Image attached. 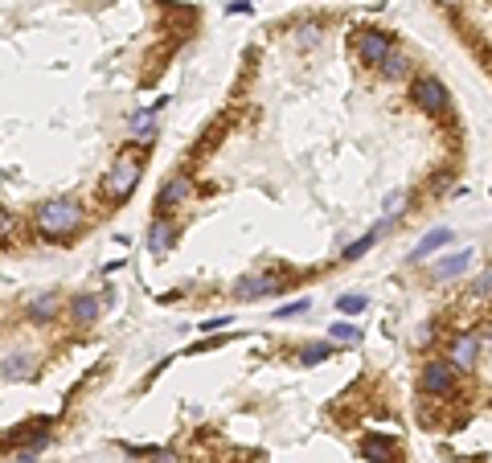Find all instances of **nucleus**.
<instances>
[{"label": "nucleus", "instance_id": "nucleus-13", "mask_svg": "<svg viewBox=\"0 0 492 463\" xmlns=\"http://www.w3.org/2000/svg\"><path fill=\"white\" fill-rule=\"evenodd\" d=\"M386 230H390V217H386V222H378V226H374V230H370L365 238H357V242H349V246H345V263H353V259H361V254H370V250H374V242H378V238H382Z\"/></svg>", "mask_w": 492, "mask_h": 463}, {"label": "nucleus", "instance_id": "nucleus-22", "mask_svg": "<svg viewBox=\"0 0 492 463\" xmlns=\"http://www.w3.org/2000/svg\"><path fill=\"white\" fill-rule=\"evenodd\" d=\"M296 41H300V45H316V41H320V25H316V21H312V25H300Z\"/></svg>", "mask_w": 492, "mask_h": 463}, {"label": "nucleus", "instance_id": "nucleus-29", "mask_svg": "<svg viewBox=\"0 0 492 463\" xmlns=\"http://www.w3.org/2000/svg\"><path fill=\"white\" fill-rule=\"evenodd\" d=\"M439 4H448V8H456V4H460V0H439Z\"/></svg>", "mask_w": 492, "mask_h": 463}, {"label": "nucleus", "instance_id": "nucleus-5", "mask_svg": "<svg viewBox=\"0 0 492 463\" xmlns=\"http://www.w3.org/2000/svg\"><path fill=\"white\" fill-rule=\"evenodd\" d=\"M390 49H394V37L382 33V29H365L361 41H357V53H361L365 66H382V62L390 57Z\"/></svg>", "mask_w": 492, "mask_h": 463}, {"label": "nucleus", "instance_id": "nucleus-11", "mask_svg": "<svg viewBox=\"0 0 492 463\" xmlns=\"http://www.w3.org/2000/svg\"><path fill=\"white\" fill-rule=\"evenodd\" d=\"M172 242H177V226H172V222L160 213V217L148 226V250H152V254H164Z\"/></svg>", "mask_w": 492, "mask_h": 463}, {"label": "nucleus", "instance_id": "nucleus-4", "mask_svg": "<svg viewBox=\"0 0 492 463\" xmlns=\"http://www.w3.org/2000/svg\"><path fill=\"white\" fill-rule=\"evenodd\" d=\"M452 386H456V365H452V361L439 357V361H427V365H423V373H419V390H423L427 398H443Z\"/></svg>", "mask_w": 492, "mask_h": 463}, {"label": "nucleus", "instance_id": "nucleus-15", "mask_svg": "<svg viewBox=\"0 0 492 463\" xmlns=\"http://www.w3.org/2000/svg\"><path fill=\"white\" fill-rule=\"evenodd\" d=\"M53 316H57V295L41 291V295H33V300H29V320L45 324V320H53Z\"/></svg>", "mask_w": 492, "mask_h": 463}, {"label": "nucleus", "instance_id": "nucleus-23", "mask_svg": "<svg viewBox=\"0 0 492 463\" xmlns=\"http://www.w3.org/2000/svg\"><path fill=\"white\" fill-rule=\"evenodd\" d=\"M402 205H406V193H390V197H386V217H394Z\"/></svg>", "mask_w": 492, "mask_h": 463}, {"label": "nucleus", "instance_id": "nucleus-25", "mask_svg": "<svg viewBox=\"0 0 492 463\" xmlns=\"http://www.w3.org/2000/svg\"><path fill=\"white\" fill-rule=\"evenodd\" d=\"M148 463H181V460H177L172 451H152V455H148Z\"/></svg>", "mask_w": 492, "mask_h": 463}, {"label": "nucleus", "instance_id": "nucleus-10", "mask_svg": "<svg viewBox=\"0 0 492 463\" xmlns=\"http://www.w3.org/2000/svg\"><path fill=\"white\" fill-rule=\"evenodd\" d=\"M103 295H90V291H82V295H74V304H70V316H74V324H94L99 316H103Z\"/></svg>", "mask_w": 492, "mask_h": 463}, {"label": "nucleus", "instance_id": "nucleus-14", "mask_svg": "<svg viewBox=\"0 0 492 463\" xmlns=\"http://www.w3.org/2000/svg\"><path fill=\"white\" fill-rule=\"evenodd\" d=\"M448 242H452V230H431V234H427V238L411 250V259H415V263H419V259H431V254H435V250H443Z\"/></svg>", "mask_w": 492, "mask_h": 463}, {"label": "nucleus", "instance_id": "nucleus-9", "mask_svg": "<svg viewBox=\"0 0 492 463\" xmlns=\"http://www.w3.org/2000/svg\"><path fill=\"white\" fill-rule=\"evenodd\" d=\"M283 283H279V275H250V279H238L234 283V295L238 300H259V295H275Z\"/></svg>", "mask_w": 492, "mask_h": 463}, {"label": "nucleus", "instance_id": "nucleus-2", "mask_svg": "<svg viewBox=\"0 0 492 463\" xmlns=\"http://www.w3.org/2000/svg\"><path fill=\"white\" fill-rule=\"evenodd\" d=\"M140 172H144V160H140V152H119L115 156V164H111V172H107V181H103V197L111 201V205H123L127 197H131V189L140 185Z\"/></svg>", "mask_w": 492, "mask_h": 463}, {"label": "nucleus", "instance_id": "nucleus-1", "mask_svg": "<svg viewBox=\"0 0 492 463\" xmlns=\"http://www.w3.org/2000/svg\"><path fill=\"white\" fill-rule=\"evenodd\" d=\"M82 222H86V213H82V205H78L74 197H53L49 205L37 209V222H33V226H37L41 238H53V242H57V238H70Z\"/></svg>", "mask_w": 492, "mask_h": 463}, {"label": "nucleus", "instance_id": "nucleus-7", "mask_svg": "<svg viewBox=\"0 0 492 463\" xmlns=\"http://www.w3.org/2000/svg\"><path fill=\"white\" fill-rule=\"evenodd\" d=\"M448 361H452L456 369H476V361H480V336H476V332H460V336L452 341Z\"/></svg>", "mask_w": 492, "mask_h": 463}, {"label": "nucleus", "instance_id": "nucleus-20", "mask_svg": "<svg viewBox=\"0 0 492 463\" xmlns=\"http://www.w3.org/2000/svg\"><path fill=\"white\" fill-rule=\"evenodd\" d=\"M406 70H411V57H406V53H398V49H390V57L382 62V74H386V78H402Z\"/></svg>", "mask_w": 492, "mask_h": 463}, {"label": "nucleus", "instance_id": "nucleus-21", "mask_svg": "<svg viewBox=\"0 0 492 463\" xmlns=\"http://www.w3.org/2000/svg\"><path fill=\"white\" fill-rule=\"evenodd\" d=\"M328 357H333V345L320 341V345H308V349L300 353V365H320V361H328Z\"/></svg>", "mask_w": 492, "mask_h": 463}, {"label": "nucleus", "instance_id": "nucleus-6", "mask_svg": "<svg viewBox=\"0 0 492 463\" xmlns=\"http://www.w3.org/2000/svg\"><path fill=\"white\" fill-rule=\"evenodd\" d=\"M189 197H193V181H189V176H181V172H172V176L160 185V193H156V209H160V213H168V209L185 205Z\"/></svg>", "mask_w": 492, "mask_h": 463}, {"label": "nucleus", "instance_id": "nucleus-17", "mask_svg": "<svg viewBox=\"0 0 492 463\" xmlns=\"http://www.w3.org/2000/svg\"><path fill=\"white\" fill-rule=\"evenodd\" d=\"M328 336H333L337 345H361V328L349 324V320H337V324L328 328Z\"/></svg>", "mask_w": 492, "mask_h": 463}, {"label": "nucleus", "instance_id": "nucleus-26", "mask_svg": "<svg viewBox=\"0 0 492 463\" xmlns=\"http://www.w3.org/2000/svg\"><path fill=\"white\" fill-rule=\"evenodd\" d=\"M12 230H16V222H12V217H8V213H0V238H8V234H12Z\"/></svg>", "mask_w": 492, "mask_h": 463}, {"label": "nucleus", "instance_id": "nucleus-12", "mask_svg": "<svg viewBox=\"0 0 492 463\" xmlns=\"http://www.w3.org/2000/svg\"><path fill=\"white\" fill-rule=\"evenodd\" d=\"M0 373H4L8 382H29V378H33V357H29V353H8V357L0 361Z\"/></svg>", "mask_w": 492, "mask_h": 463}, {"label": "nucleus", "instance_id": "nucleus-28", "mask_svg": "<svg viewBox=\"0 0 492 463\" xmlns=\"http://www.w3.org/2000/svg\"><path fill=\"white\" fill-rule=\"evenodd\" d=\"M489 287H492V271H489V275H480V279H476V295H484Z\"/></svg>", "mask_w": 492, "mask_h": 463}, {"label": "nucleus", "instance_id": "nucleus-8", "mask_svg": "<svg viewBox=\"0 0 492 463\" xmlns=\"http://www.w3.org/2000/svg\"><path fill=\"white\" fill-rule=\"evenodd\" d=\"M468 267H472V250H456V254L431 263V279H435V283H448V279H460Z\"/></svg>", "mask_w": 492, "mask_h": 463}, {"label": "nucleus", "instance_id": "nucleus-16", "mask_svg": "<svg viewBox=\"0 0 492 463\" xmlns=\"http://www.w3.org/2000/svg\"><path fill=\"white\" fill-rule=\"evenodd\" d=\"M361 455L374 463H394V443L390 439H365L361 443Z\"/></svg>", "mask_w": 492, "mask_h": 463}, {"label": "nucleus", "instance_id": "nucleus-27", "mask_svg": "<svg viewBox=\"0 0 492 463\" xmlns=\"http://www.w3.org/2000/svg\"><path fill=\"white\" fill-rule=\"evenodd\" d=\"M226 324H230V316H218V320H205L201 328H205V332H213V328H226Z\"/></svg>", "mask_w": 492, "mask_h": 463}, {"label": "nucleus", "instance_id": "nucleus-19", "mask_svg": "<svg viewBox=\"0 0 492 463\" xmlns=\"http://www.w3.org/2000/svg\"><path fill=\"white\" fill-rule=\"evenodd\" d=\"M365 308H370V300H365V295H357V291L337 295V312H341V316H361Z\"/></svg>", "mask_w": 492, "mask_h": 463}, {"label": "nucleus", "instance_id": "nucleus-3", "mask_svg": "<svg viewBox=\"0 0 492 463\" xmlns=\"http://www.w3.org/2000/svg\"><path fill=\"white\" fill-rule=\"evenodd\" d=\"M411 98L423 107V111H431V115H443L448 111V86L439 82V78H431V74H419L415 82H411Z\"/></svg>", "mask_w": 492, "mask_h": 463}, {"label": "nucleus", "instance_id": "nucleus-24", "mask_svg": "<svg viewBox=\"0 0 492 463\" xmlns=\"http://www.w3.org/2000/svg\"><path fill=\"white\" fill-rule=\"evenodd\" d=\"M300 312H308V300H296V304L279 308V316H283V320H287V316H300Z\"/></svg>", "mask_w": 492, "mask_h": 463}, {"label": "nucleus", "instance_id": "nucleus-18", "mask_svg": "<svg viewBox=\"0 0 492 463\" xmlns=\"http://www.w3.org/2000/svg\"><path fill=\"white\" fill-rule=\"evenodd\" d=\"M152 135H156V115H148V111L131 115V140H152Z\"/></svg>", "mask_w": 492, "mask_h": 463}]
</instances>
